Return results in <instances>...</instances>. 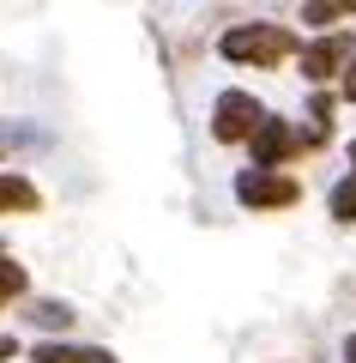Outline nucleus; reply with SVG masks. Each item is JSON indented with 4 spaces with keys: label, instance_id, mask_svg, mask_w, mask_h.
I'll return each instance as SVG.
<instances>
[{
    "label": "nucleus",
    "instance_id": "nucleus-1",
    "mask_svg": "<svg viewBox=\"0 0 356 363\" xmlns=\"http://www.w3.org/2000/svg\"><path fill=\"white\" fill-rule=\"evenodd\" d=\"M217 55L236 61V67H278V61H290V55H302V37H296L290 25L254 18V25H229L224 37H217Z\"/></svg>",
    "mask_w": 356,
    "mask_h": 363
},
{
    "label": "nucleus",
    "instance_id": "nucleus-2",
    "mask_svg": "<svg viewBox=\"0 0 356 363\" xmlns=\"http://www.w3.org/2000/svg\"><path fill=\"white\" fill-rule=\"evenodd\" d=\"M229 194H236V206H248V212H284V206H296V200H302V188H296L284 169L248 164V169H236Z\"/></svg>",
    "mask_w": 356,
    "mask_h": 363
},
{
    "label": "nucleus",
    "instance_id": "nucleus-3",
    "mask_svg": "<svg viewBox=\"0 0 356 363\" xmlns=\"http://www.w3.org/2000/svg\"><path fill=\"white\" fill-rule=\"evenodd\" d=\"M266 121V104H260L254 91H217L212 104V140L217 145H248Z\"/></svg>",
    "mask_w": 356,
    "mask_h": 363
},
{
    "label": "nucleus",
    "instance_id": "nucleus-4",
    "mask_svg": "<svg viewBox=\"0 0 356 363\" xmlns=\"http://www.w3.org/2000/svg\"><path fill=\"white\" fill-rule=\"evenodd\" d=\"M350 37H338V30H326V37H314V43H302V55H296V67H302V79L308 85H326V79H338L344 67H350Z\"/></svg>",
    "mask_w": 356,
    "mask_h": 363
},
{
    "label": "nucleus",
    "instance_id": "nucleus-5",
    "mask_svg": "<svg viewBox=\"0 0 356 363\" xmlns=\"http://www.w3.org/2000/svg\"><path fill=\"white\" fill-rule=\"evenodd\" d=\"M296 145H302V140H296L290 121L266 116V121H260V133L248 140V152H254V164H260V169H284V164L296 157Z\"/></svg>",
    "mask_w": 356,
    "mask_h": 363
},
{
    "label": "nucleus",
    "instance_id": "nucleus-6",
    "mask_svg": "<svg viewBox=\"0 0 356 363\" xmlns=\"http://www.w3.org/2000/svg\"><path fill=\"white\" fill-rule=\"evenodd\" d=\"M30 363H121L109 345H73V339H37Z\"/></svg>",
    "mask_w": 356,
    "mask_h": 363
},
{
    "label": "nucleus",
    "instance_id": "nucleus-7",
    "mask_svg": "<svg viewBox=\"0 0 356 363\" xmlns=\"http://www.w3.org/2000/svg\"><path fill=\"white\" fill-rule=\"evenodd\" d=\"M42 194H37V182L18 176V169H0V212H37Z\"/></svg>",
    "mask_w": 356,
    "mask_h": 363
},
{
    "label": "nucleus",
    "instance_id": "nucleus-8",
    "mask_svg": "<svg viewBox=\"0 0 356 363\" xmlns=\"http://www.w3.org/2000/svg\"><path fill=\"white\" fill-rule=\"evenodd\" d=\"M25 321L37 327V333H49V339H61L67 327H73V303H54V297H37L25 309Z\"/></svg>",
    "mask_w": 356,
    "mask_h": 363
},
{
    "label": "nucleus",
    "instance_id": "nucleus-9",
    "mask_svg": "<svg viewBox=\"0 0 356 363\" xmlns=\"http://www.w3.org/2000/svg\"><path fill=\"white\" fill-rule=\"evenodd\" d=\"M350 13H356V0H308V6H302V25L326 30V25H338V18H350Z\"/></svg>",
    "mask_w": 356,
    "mask_h": 363
},
{
    "label": "nucleus",
    "instance_id": "nucleus-10",
    "mask_svg": "<svg viewBox=\"0 0 356 363\" xmlns=\"http://www.w3.org/2000/svg\"><path fill=\"white\" fill-rule=\"evenodd\" d=\"M25 291H30V272L18 267L13 255H0V309H6L13 297H25Z\"/></svg>",
    "mask_w": 356,
    "mask_h": 363
},
{
    "label": "nucleus",
    "instance_id": "nucleus-11",
    "mask_svg": "<svg viewBox=\"0 0 356 363\" xmlns=\"http://www.w3.org/2000/svg\"><path fill=\"white\" fill-rule=\"evenodd\" d=\"M326 212H332L338 224H356V169H350V176H344L338 188L326 194Z\"/></svg>",
    "mask_w": 356,
    "mask_h": 363
},
{
    "label": "nucleus",
    "instance_id": "nucleus-12",
    "mask_svg": "<svg viewBox=\"0 0 356 363\" xmlns=\"http://www.w3.org/2000/svg\"><path fill=\"white\" fill-rule=\"evenodd\" d=\"M332 116H338V97L332 91H314V104H308V121H314V140L332 133Z\"/></svg>",
    "mask_w": 356,
    "mask_h": 363
},
{
    "label": "nucleus",
    "instance_id": "nucleus-13",
    "mask_svg": "<svg viewBox=\"0 0 356 363\" xmlns=\"http://www.w3.org/2000/svg\"><path fill=\"white\" fill-rule=\"evenodd\" d=\"M13 357H18V339H13V333H0V363H13Z\"/></svg>",
    "mask_w": 356,
    "mask_h": 363
},
{
    "label": "nucleus",
    "instance_id": "nucleus-14",
    "mask_svg": "<svg viewBox=\"0 0 356 363\" xmlns=\"http://www.w3.org/2000/svg\"><path fill=\"white\" fill-rule=\"evenodd\" d=\"M344 97L356 104V55H350V67H344Z\"/></svg>",
    "mask_w": 356,
    "mask_h": 363
},
{
    "label": "nucleus",
    "instance_id": "nucleus-15",
    "mask_svg": "<svg viewBox=\"0 0 356 363\" xmlns=\"http://www.w3.org/2000/svg\"><path fill=\"white\" fill-rule=\"evenodd\" d=\"M344 363H356V333H344Z\"/></svg>",
    "mask_w": 356,
    "mask_h": 363
},
{
    "label": "nucleus",
    "instance_id": "nucleus-16",
    "mask_svg": "<svg viewBox=\"0 0 356 363\" xmlns=\"http://www.w3.org/2000/svg\"><path fill=\"white\" fill-rule=\"evenodd\" d=\"M350 169H356V140H350Z\"/></svg>",
    "mask_w": 356,
    "mask_h": 363
},
{
    "label": "nucleus",
    "instance_id": "nucleus-17",
    "mask_svg": "<svg viewBox=\"0 0 356 363\" xmlns=\"http://www.w3.org/2000/svg\"><path fill=\"white\" fill-rule=\"evenodd\" d=\"M0 255H6V248H0Z\"/></svg>",
    "mask_w": 356,
    "mask_h": 363
}]
</instances>
